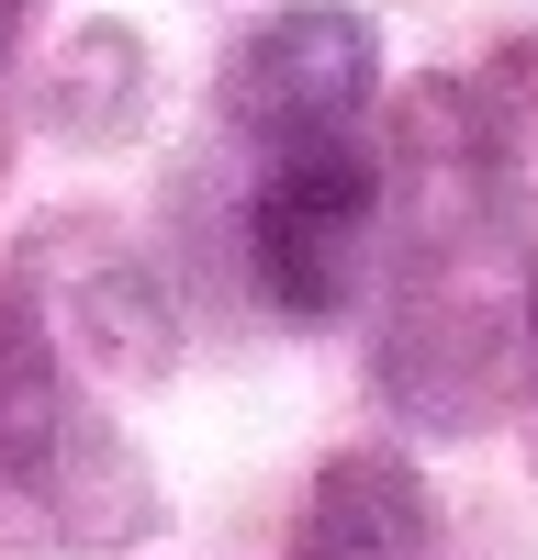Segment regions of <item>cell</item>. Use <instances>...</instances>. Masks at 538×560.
Instances as JSON below:
<instances>
[{"label":"cell","instance_id":"obj_1","mask_svg":"<svg viewBox=\"0 0 538 560\" xmlns=\"http://www.w3.org/2000/svg\"><path fill=\"white\" fill-rule=\"evenodd\" d=\"M371 224H382V158L371 135H314V147H269L258 213H247V258L269 314L326 325L359 269H371Z\"/></svg>","mask_w":538,"mask_h":560},{"label":"cell","instance_id":"obj_2","mask_svg":"<svg viewBox=\"0 0 538 560\" xmlns=\"http://www.w3.org/2000/svg\"><path fill=\"white\" fill-rule=\"evenodd\" d=\"M371 90H382V45L359 12H281L236 45V68H224V113L236 135L258 147H314V135H359L371 124Z\"/></svg>","mask_w":538,"mask_h":560},{"label":"cell","instance_id":"obj_3","mask_svg":"<svg viewBox=\"0 0 538 560\" xmlns=\"http://www.w3.org/2000/svg\"><path fill=\"white\" fill-rule=\"evenodd\" d=\"M303 560H437V516L404 459H337L303 504Z\"/></svg>","mask_w":538,"mask_h":560},{"label":"cell","instance_id":"obj_4","mask_svg":"<svg viewBox=\"0 0 538 560\" xmlns=\"http://www.w3.org/2000/svg\"><path fill=\"white\" fill-rule=\"evenodd\" d=\"M527 337H538V269H527Z\"/></svg>","mask_w":538,"mask_h":560},{"label":"cell","instance_id":"obj_5","mask_svg":"<svg viewBox=\"0 0 538 560\" xmlns=\"http://www.w3.org/2000/svg\"><path fill=\"white\" fill-rule=\"evenodd\" d=\"M0 23H12V0H0Z\"/></svg>","mask_w":538,"mask_h":560}]
</instances>
